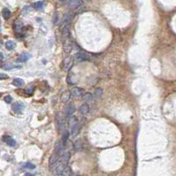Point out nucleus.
Returning <instances> with one entry per match:
<instances>
[{"label": "nucleus", "instance_id": "f8f14e48", "mask_svg": "<svg viewBox=\"0 0 176 176\" xmlns=\"http://www.w3.org/2000/svg\"><path fill=\"white\" fill-rule=\"evenodd\" d=\"M70 157H71V155H70L69 151L65 150V152H64V153L59 157V158H60V160H61L64 164L67 165V163H68L69 159H70Z\"/></svg>", "mask_w": 176, "mask_h": 176}, {"label": "nucleus", "instance_id": "f3484780", "mask_svg": "<svg viewBox=\"0 0 176 176\" xmlns=\"http://www.w3.org/2000/svg\"><path fill=\"white\" fill-rule=\"evenodd\" d=\"M80 129H81V127H80L79 124H76L75 126L72 127V129H71V135L73 137L77 136L78 134L80 133Z\"/></svg>", "mask_w": 176, "mask_h": 176}, {"label": "nucleus", "instance_id": "c9c22d12", "mask_svg": "<svg viewBox=\"0 0 176 176\" xmlns=\"http://www.w3.org/2000/svg\"><path fill=\"white\" fill-rule=\"evenodd\" d=\"M71 0H59V4H61V5H64V4H66V3H68V2H70Z\"/></svg>", "mask_w": 176, "mask_h": 176}, {"label": "nucleus", "instance_id": "2eb2a0df", "mask_svg": "<svg viewBox=\"0 0 176 176\" xmlns=\"http://www.w3.org/2000/svg\"><path fill=\"white\" fill-rule=\"evenodd\" d=\"M83 148V145H82V142L81 139H78L74 142V150L75 151H81Z\"/></svg>", "mask_w": 176, "mask_h": 176}, {"label": "nucleus", "instance_id": "9d476101", "mask_svg": "<svg viewBox=\"0 0 176 176\" xmlns=\"http://www.w3.org/2000/svg\"><path fill=\"white\" fill-rule=\"evenodd\" d=\"M12 108H13V111H15V113H21L23 108H24V105L20 102H17V103H13Z\"/></svg>", "mask_w": 176, "mask_h": 176}, {"label": "nucleus", "instance_id": "5701e85b", "mask_svg": "<svg viewBox=\"0 0 176 176\" xmlns=\"http://www.w3.org/2000/svg\"><path fill=\"white\" fill-rule=\"evenodd\" d=\"M15 46H16V44H15V43L13 42V41H7V42L5 43V48H6L7 50H9V51L13 50L14 48H15Z\"/></svg>", "mask_w": 176, "mask_h": 176}, {"label": "nucleus", "instance_id": "f704fd0d", "mask_svg": "<svg viewBox=\"0 0 176 176\" xmlns=\"http://www.w3.org/2000/svg\"><path fill=\"white\" fill-rule=\"evenodd\" d=\"M7 78H9V76H8L7 74H5L4 73H0V80H5Z\"/></svg>", "mask_w": 176, "mask_h": 176}, {"label": "nucleus", "instance_id": "0eeeda50", "mask_svg": "<svg viewBox=\"0 0 176 176\" xmlns=\"http://www.w3.org/2000/svg\"><path fill=\"white\" fill-rule=\"evenodd\" d=\"M29 59H30V54L28 52H23L18 56L16 61L19 62V63H23V62H27Z\"/></svg>", "mask_w": 176, "mask_h": 176}, {"label": "nucleus", "instance_id": "ddd939ff", "mask_svg": "<svg viewBox=\"0 0 176 176\" xmlns=\"http://www.w3.org/2000/svg\"><path fill=\"white\" fill-rule=\"evenodd\" d=\"M13 28H14V30H15V33L20 34V33H21V31L23 29V23L20 20L15 21Z\"/></svg>", "mask_w": 176, "mask_h": 176}, {"label": "nucleus", "instance_id": "393cba45", "mask_svg": "<svg viewBox=\"0 0 176 176\" xmlns=\"http://www.w3.org/2000/svg\"><path fill=\"white\" fill-rule=\"evenodd\" d=\"M67 82L69 85H73L74 84V74L70 72L67 75Z\"/></svg>", "mask_w": 176, "mask_h": 176}, {"label": "nucleus", "instance_id": "4be33fe9", "mask_svg": "<svg viewBox=\"0 0 176 176\" xmlns=\"http://www.w3.org/2000/svg\"><path fill=\"white\" fill-rule=\"evenodd\" d=\"M71 174H72V170L68 165H67L59 176H70Z\"/></svg>", "mask_w": 176, "mask_h": 176}, {"label": "nucleus", "instance_id": "a211bd4d", "mask_svg": "<svg viewBox=\"0 0 176 176\" xmlns=\"http://www.w3.org/2000/svg\"><path fill=\"white\" fill-rule=\"evenodd\" d=\"M89 111H90V106L87 103H83V105L80 106V113L82 114H87L89 113Z\"/></svg>", "mask_w": 176, "mask_h": 176}, {"label": "nucleus", "instance_id": "72a5a7b5", "mask_svg": "<svg viewBox=\"0 0 176 176\" xmlns=\"http://www.w3.org/2000/svg\"><path fill=\"white\" fill-rule=\"evenodd\" d=\"M13 100V98L11 97V96H6V97L5 98V102L7 103H10Z\"/></svg>", "mask_w": 176, "mask_h": 176}, {"label": "nucleus", "instance_id": "bb28decb", "mask_svg": "<svg viewBox=\"0 0 176 176\" xmlns=\"http://www.w3.org/2000/svg\"><path fill=\"white\" fill-rule=\"evenodd\" d=\"M102 95H103V90L101 89V88H98V89L96 90V91H95V94H94L95 98L97 99H99V98H102Z\"/></svg>", "mask_w": 176, "mask_h": 176}, {"label": "nucleus", "instance_id": "c756f323", "mask_svg": "<svg viewBox=\"0 0 176 176\" xmlns=\"http://www.w3.org/2000/svg\"><path fill=\"white\" fill-rule=\"evenodd\" d=\"M68 136H69V133H68V131H65V132H63V136H62V141H63V142L66 143L67 142V141H68Z\"/></svg>", "mask_w": 176, "mask_h": 176}, {"label": "nucleus", "instance_id": "9b49d317", "mask_svg": "<svg viewBox=\"0 0 176 176\" xmlns=\"http://www.w3.org/2000/svg\"><path fill=\"white\" fill-rule=\"evenodd\" d=\"M70 93L74 98H80L82 96V90L79 89V88H77V87H74L73 89L71 90Z\"/></svg>", "mask_w": 176, "mask_h": 176}, {"label": "nucleus", "instance_id": "412c9836", "mask_svg": "<svg viewBox=\"0 0 176 176\" xmlns=\"http://www.w3.org/2000/svg\"><path fill=\"white\" fill-rule=\"evenodd\" d=\"M68 124H69V126H70L71 127L75 126L76 124H78L76 117H74V116H70L69 119H68Z\"/></svg>", "mask_w": 176, "mask_h": 176}, {"label": "nucleus", "instance_id": "4c0bfd02", "mask_svg": "<svg viewBox=\"0 0 176 176\" xmlns=\"http://www.w3.org/2000/svg\"><path fill=\"white\" fill-rule=\"evenodd\" d=\"M25 176H34V174H32V173H26Z\"/></svg>", "mask_w": 176, "mask_h": 176}, {"label": "nucleus", "instance_id": "58836bf2", "mask_svg": "<svg viewBox=\"0 0 176 176\" xmlns=\"http://www.w3.org/2000/svg\"><path fill=\"white\" fill-rule=\"evenodd\" d=\"M78 176H82V175H78Z\"/></svg>", "mask_w": 176, "mask_h": 176}, {"label": "nucleus", "instance_id": "20e7f679", "mask_svg": "<svg viewBox=\"0 0 176 176\" xmlns=\"http://www.w3.org/2000/svg\"><path fill=\"white\" fill-rule=\"evenodd\" d=\"M59 155L57 153H53L51 154V156L50 157V159H49V166H50V169L53 170L54 167L56 166V165H57V163L59 162Z\"/></svg>", "mask_w": 176, "mask_h": 176}, {"label": "nucleus", "instance_id": "a878e982", "mask_svg": "<svg viewBox=\"0 0 176 176\" xmlns=\"http://www.w3.org/2000/svg\"><path fill=\"white\" fill-rule=\"evenodd\" d=\"M62 35H63V37L65 38H68L69 36H70V31H69V28H68V26H66L62 28Z\"/></svg>", "mask_w": 176, "mask_h": 176}, {"label": "nucleus", "instance_id": "f257e3e1", "mask_svg": "<svg viewBox=\"0 0 176 176\" xmlns=\"http://www.w3.org/2000/svg\"><path fill=\"white\" fill-rule=\"evenodd\" d=\"M56 119H57V124H58V129L59 132L62 133L66 131V119L65 116L63 115L62 113H58L57 116H56Z\"/></svg>", "mask_w": 176, "mask_h": 176}, {"label": "nucleus", "instance_id": "c85d7f7f", "mask_svg": "<svg viewBox=\"0 0 176 176\" xmlns=\"http://www.w3.org/2000/svg\"><path fill=\"white\" fill-rule=\"evenodd\" d=\"M3 15L5 20H8L10 17H11V12L10 10L8 9V8H4L3 9Z\"/></svg>", "mask_w": 176, "mask_h": 176}, {"label": "nucleus", "instance_id": "6ab92c4d", "mask_svg": "<svg viewBox=\"0 0 176 176\" xmlns=\"http://www.w3.org/2000/svg\"><path fill=\"white\" fill-rule=\"evenodd\" d=\"M72 49H73V44H72V43L70 41L67 40L65 44H64V50H65V52L69 53L72 51Z\"/></svg>", "mask_w": 176, "mask_h": 176}, {"label": "nucleus", "instance_id": "dca6fc26", "mask_svg": "<svg viewBox=\"0 0 176 176\" xmlns=\"http://www.w3.org/2000/svg\"><path fill=\"white\" fill-rule=\"evenodd\" d=\"M75 111V107L74 103H69L67 107L66 108V113L67 116H71Z\"/></svg>", "mask_w": 176, "mask_h": 176}, {"label": "nucleus", "instance_id": "1a4fd4ad", "mask_svg": "<svg viewBox=\"0 0 176 176\" xmlns=\"http://www.w3.org/2000/svg\"><path fill=\"white\" fill-rule=\"evenodd\" d=\"M3 141L6 143L8 146L14 147L16 145V141L13 137L9 136V135H5V136L3 137Z\"/></svg>", "mask_w": 176, "mask_h": 176}, {"label": "nucleus", "instance_id": "aec40b11", "mask_svg": "<svg viewBox=\"0 0 176 176\" xmlns=\"http://www.w3.org/2000/svg\"><path fill=\"white\" fill-rule=\"evenodd\" d=\"M13 84L14 86H17V87H21L24 85V82H23V80H21L20 78H14L13 80Z\"/></svg>", "mask_w": 176, "mask_h": 176}, {"label": "nucleus", "instance_id": "ea45409f", "mask_svg": "<svg viewBox=\"0 0 176 176\" xmlns=\"http://www.w3.org/2000/svg\"><path fill=\"white\" fill-rule=\"evenodd\" d=\"M0 22H1V20H0Z\"/></svg>", "mask_w": 176, "mask_h": 176}, {"label": "nucleus", "instance_id": "f03ea898", "mask_svg": "<svg viewBox=\"0 0 176 176\" xmlns=\"http://www.w3.org/2000/svg\"><path fill=\"white\" fill-rule=\"evenodd\" d=\"M74 60L72 56H67V57L64 59L63 60V68L65 71H69L72 67H73Z\"/></svg>", "mask_w": 176, "mask_h": 176}, {"label": "nucleus", "instance_id": "473e14b6", "mask_svg": "<svg viewBox=\"0 0 176 176\" xmlns=\"http://www.w3.org/2000/svg\"><path fill=\"white\" fill-rule=\"evenodd\" d=\"M24 167H26V168H28V169H34L36 166L32 163H27L25 165H24Z\"/></svg>", "mask_w": 176, "mask_h": 176}, {"label": "nucleus", "instance_id": "4468645a", "mask_svg": "<svg viewBox=\"0 0 176 176\" xmlns=\"http://www.w3.org/2000/svg\"><path fill=\"white\" fill-rule=\"evenodd\" d=\"M70 97H71V93L68 91V90H66L64 91L62 94H61V97H60V99L63 103H67L69 101L70 99Z\"/></svg>", "mask_w": 176, "mask_h": 176}, {"label": "nucleus", "instance_id": "b1692460", "mask_svg": "<svg viewBox=\"0 0 176 176\" xmlns=\"http://www.w3.org/2000/svg\"><path fill=\"white\" fill-rule=\"evenodd\" d=\"M82 98H83V100L84 101H86V102H91L92 100H93V96H92V94L91 93H85L83 96H82Z\"/></svg>", "mask_w": 176, "mask_h": 176}, {"label": "nucleus", "instance_id": "2f4dec72", "mask_svg": "<svg viewBox=\"0 0 176 176\" xmlns=\"http://www.w3.org/2000/svg\"><path fill=\"white\" fill-rule=\"evenodd\" d=\"M34 90H35V87H33V86H29L28 89H27V93L28 94H29V95H32L33 94V92H34Z\"/></svg>", "mask_w": 176, "mask_h": 176}, {"label": "nucleus", "instance_id": "39448f33", "mask_svg": "<svg viewBox=\"0 0 176 176\" xmlns=\"http://www.w3.org/2000/svg\"><path fill=\"white\" fill-rule=\"evenodd\" d=\"M67 166V165L64 164L61 160H59V162L56 165V166L54 167V173L57 174L58 176H59L61 174V173L63 172V170L65 169V167Z\"/></svg>", "mask_w": 176, "mask_h": 176}, {"label": "nucleus", "instance_id": "423d86ee", "mask_svg": "<svg viewBox=\"0 0 176 176\" xmlns=\"http://www.w3.org/2000/svg\"><path fill=\"white\" fill-rule=\"evenodd\" d=\"M75 59L78 61H85V60H89L90 59V56L89 54H87L86 52L83 51H79L75 54Z\"/></svg>", "mask_w": 176, "mask_h": 176}, {"label": "nucleus", "instance_id": "6e6552de", "mask_svg": "<svg viewBox=\"0 0 176 176\" xmlns=\"http://www.w3.org/2000/svg\"><path fill=\"white\" fill-rule=\"evenodd\" d=\"M74 18V13H72V12H68L66 16H65V18H64V20H63V28L64 27H66V26H68V24L71 22V20H73Z\"/></svg>", "mask_w": 176, "mask_h": 176}, {"label": "nucleus", "instance_id": "e433bc0d", "mask_svg": "<svg viewBox=\"0 0 176 176\" xmlns=\"http://www.w3.org/2000/svg\"><path fill=\"white\" fill-rule=\"evenodd\" d=\"M3 59H4V55L0 52V60H3Z\"/></svg>", "mask_w": 176, "mask_h": 176}, {"label": "nucleus", "instance_id": "7c9ffc66", "mask_svg": "<svg viewBox=\"0 0 176 176\" xmlns=\"http://www.w3.org/2000/svg\"><path fill=\"white\" fill-rule=\"evenodd\" d=\"M53 23H54V25H57L59 23V14L57 13H55L53 15Z\"/></svg>", "mask_w": 176, "mask_h": 176}, {"label": "nucleus", "instance_id": "cd10ccee", "mask_svg": "<svg viewBox=\"0 0 176 176\" xmlns=\"http://www.w3.org/2000/svg\"><path fill=\"white\" fill-rule=\"evenodd\" d=\"M44 6V2H43V1H38V2H36L34 4V7L36 10H42Z\"/></svg>", "mask_w": 176, "mask_h": 176}, {"label": "nucleus", "instance_id": "7ed1b4c3", "mask_svg": "<svg viewBox=\"0 0 176 176\" xmlns=\"http://www.w3.org/2000/svg\"><path fill=\"white\" fill-rule=\"evenodd\" d=\"M83 0H71L69 2V8L71 10H78L83 6Z\"/></svg>", "mask_w": 176, "mask_h": 176}]
</instances>
